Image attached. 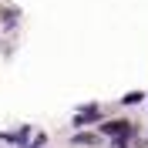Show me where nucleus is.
<instances>
[{
  "instance_id": "obj_1",
  "label": "nucleus",
  "mask_w": 148,
  "mask_h": 148,
  "mask_svg": "<svg viewBox=\"0 0 148 148\" xmlns=\"http://www.w3.org/2000/svg\"><path fill=\"white\" fill-rule=\"evenodd\" d=\"M98 118H101V111H98V108H84L74 121H77V125H88V121H98Z\"/></svg>"
},
{
  "instance_id": "obj_2",
  "label": "nucleus",
  "mask_w": 148,
  "mask_h": 148,
  "mask_svg": "<svg viewBox=\"0 0 148 148\" xmlns=\"http://www.w3.org/2000/svg\"><path fill=\"white\" fill-rule=\"evenodd\" d=\"M74 145H98V138H94L91 131H88V135L81 131V135H74Z\"/></svg>"
},
{
  "instance_id": "obj_3",
  "label": "nucleus",
  "mask_w": 148,
  "mask_h": 148,
  "mask_svg": "<svg viewBox=\"0 0 148 148\" xmlns=\"http://www.w3.org/2000/svg\"><path fill=\"white\" fill-rule=\"evenodd\" d=\"M141 101V91H131V94H125V104H138Z\"/></svg>"
}]
</instances>
